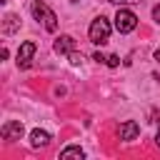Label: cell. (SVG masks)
<instances>
[{"label": "cell", "mask_w": 160, "mask_h": 160, "mask_svg": "<svg viewBox=\"0 0 160 160\" xmlns=\"http://www.w3.org/2000/svg\"><path fill=\"white\" fill-rule=\"evenodd\" d=\"M30 10H32V18H35L38 22H42V28H45L48 32H55V30H58V15H55L45 2L35 0V2L30 5Z\"/></svg>", "instance_id": "cell-1"}, {"label": "cell", "mask_w": 160, "mask_h": 160, "mask_svg": "<svg viewBox=\"0 0 160 160\" xmlns=\"http://www.w3.org/2000/svg\"><path fill=\"white\" fill-rule=\"evenodd\" d=\"M88 35H90V40L95 45H105L110 40V22H108V18H102V15L95 18L92 25H90V30H88Z\"/></svg>", "instance_id": "cell-2"}, {"label": "cell", "mask_w": 160, "mask_h": 160, "mask_svg": "<svg viewBox=\"0 0 160 160\" xmlns=\"http://www.w3.org/2000/svg\"><path fill=\"white\" fill-rule=\"evenodd\" d=\"M115 28H118V32H132L138 28V15L120 5V10L115 12Z\"/></svg>", "instance_id": "cell-3"}, {"label": "cell", "mask_w": 160, "mask_h": 160, "mask_svg": "<svg viewBox=\"0 0 160 160\" xmlns=\"http://www.w3.org/2000/svg\"><path fill=\"white\" fill-rule=\"evenodd\" d=\"M35 50H38V45L32 42V40H25L22 45H20V50H18V68H30L32 65V55H35Z\"/></svg>", "instance_id": "cell-4"}, {"label": "cell", "mask_w": 160, "mask_h": 160, "mask_svg": "<svg viewBox=\"0 0 160 160\" xmlns=\"http://www.w3.org/2000/svg\"><path fill=\"white\" fill-rule=\"evenodd\" d=\"M0 135H2L5 140H20V138H22V122L8 120V122L2 125V130H0Z\"/></svg>", "instance_id": "cell-5"}, {"label": "cell", "mask_w": 160, "mask_h": 160, "mask_svg": "<svg viewBox=\"0 0 160 160\" xmlns=\"http://www.w3.org/2000/svg\"><path fill=\"white\" fill-rule=\"evenodd\" d=\"M55 52L58 55H70L72 50H75V38H70V35H60L58 40H55Z\"/></svg>", "instance_id": "cell-6"}, {"label": "cell", "mask_w": 160, "mask_h": 160, "mask_svg": "<svg viewBox=\"0 0 160 160\" xmlns=\"http://www.w3.org/2000/svg\"><path fill=\"white\" fill-rule=\"evenodd\" d=\"M140 135V125L135 120H125L120 125V140H135Z\"/></svg>", "instance_id": "cell-7"}, {"label": "cell", "mask_w": 160, "mask_h": 160, "mask_svg": "<svg viewBox=\"0 0 160 160\" xmlns=\"http://www.w3.org/2000/svg\"><path fill=\"white\" fill-rule=\"evenodd\" d=\"M48 142H50V135H48L45 130H40V128H38V130H32V132H30V145H32V148H45Z\"/></svg>", "instance_id": "cell-8"}, {"label": "cell", "mask_w": 160, "mask_h": 160, "mask_svg": "<svg viewBox=\"0 0 160 160\" xmlns=\"http://www.w3.org/2000/svg\"><path fill=\"white\" fill-rule=\"evenodd\" d=\"M18 28H20V20H18V15L8 12V15H5V22H2V32H5V35H10V32H15Z\"/></svg>", "instance_id": "cell-9"}, {"label": "cell", "mask_w": 160, "mask_h": 160, "mask_svg": "<svg viewBox=\"0 0 160 160\" xmlns=\"http://www.w3.org/2000/svg\"><path fill=\"white\" fill-rule=\"evenodd\" d=\"M85 152H82V148H78V145H70V148H65V150H60V158H82Z\"/></svg>", "instance_id": "cell-10"}, {"label": "cell", "mask_w": 160, "mask_h": 160, "mask_svg": "<svg viewBox=\"0 0 160 160\" xmlns=\"http://www.w3.org/2000/svg\"><path fill=\"white\" fill-rule=\"evenodd\" d=\"M105 2H115V5H140L142 0H105Z\"/></svg>", "instance_id": "cell-11"}, {"label": "cell", "mask_w": 160, "mask_h": 160, "mask_svg": "<svg viewBox=\"0 0 160 160\" xmlns=\"http://www.w3.org/2000/svg\"><path fill=\"white\" fill-rule=\"evenodd\" d=\"M105 62H108L110 68H118V65H120V58H118V55H110V58H108Z\"/></svg>", "instance_id": "cell-12"}, {"label": "cell", "mask_w": 160, "mask_h": 160, "mask_svg": "<svg viewBox=\"0 0 160 160\" xmlns=\"http://www.w3.org/2000/svg\"><path fill=\"white\" fill-rule=\"evenodd\" d=\"M80 60H82V55H80V52H75V50H72V52H70V62H72V65H78V62H80Z\"/></svg>", "instance_id": "cell-13"}, {"label": "cell", "mask_w": 160, "mask_h": 160, "mask_svg": "<svg viewBox=\"0 0 160 160\" xmlns=\"http://www.w3.org/2000/svg\"><path fill=\"white\" fill-rule=\"evenodd\" d=\"M152 18H155V22H160V5L152 8Z\"/></svg>", "instance_id": "cell-14"}, {"label": "cell", "mask_w": 160, "mask_h": 160, "mask_svg": "<svg viewBox=\"0 0 160 160\" xmlns=\"http://www.w3.org/2000/svg\"><path fill=\"white\" fill-rule=\"evenodd\" d=\"M92 60H98V62H102V60H108V58H105L102 52H95V55H92Z\"/></svg>", "instance_id": "cell-15"}, {"label": "cell", "mask_w": 160, "mask_h": 160, "mask_svg": "<svg viewBox=\"0 0 160 160\" xmlns=\"http://www.w3.org/2000/svg\"><path fill=\"white\" fill-rule=\"evenodd\" d=\"M155 142H158V148H160V128H158V135H155Z\"/></svg>", "instance_id": "cell-16"}, {"label": "cell", "mask_w": 160, "mask_h": 160, "mask_svg": "<svg viewBox=\"0 0 160 160\" xmlns=\"http://www.w3.org/2000/svg\"><path fill=\"white\" fill-rule=\"evenodd\" d=\"M155 60H160V48H158V50H155Z\"/></svg>", "instance_id": "cell-17"}, {"label": "cell", "mask_w": 160, "mask_h": 160, "mask_svg": "<svg viewBox=\"0 0 160 160\" xmlns=\"http://www.w3.org/2000/svg\"><path fill=\"white\" fill-rule=\"evenodd\" d=\"M72 2H78V0H72Z\"/></svg>", "instance_id": "cell-18"}]
</instances>
